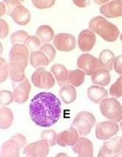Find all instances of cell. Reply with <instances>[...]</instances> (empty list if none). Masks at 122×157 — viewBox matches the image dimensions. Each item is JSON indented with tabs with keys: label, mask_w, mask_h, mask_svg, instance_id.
Masks as SVG:
<instances>
[{
	"label": "cell",
	"mask_w": 122,
	"mask_h": 157,
	"mask_svg": "<svg viewBox=\"0 0 122 157\" xmlns=\"http://www.w3.org/2000/svg\"><path fill=\"white\" fill-rule=\"evenodd\" d=\"M41 140H44L47 141L49 146H54L57 143V134L54 130H45L41 133Z\"/></svg>",
	"instance_id": "cell-31"
},
{
	"label": "cell",
	"mask_w": 122,
	"mask_h": 157,
	"mask_svg": "<svg viewBox=\"0 0 122 157\" xmlns=\"http://www.w3.org/2000/svg\"><path fill=\"white\" fill-rule=\"evenodd\" d=\"M0 119H1V128L7 129L12 125L14 121V114L10 109L6 106H2L0 109Z\"/></svg>",
	"instance_id": "cell-27"
},
{
	"label": "cell",
	"mask_w": 122,
	"mask_h": 157,
	"mask_svg": "<svg viewBox=\"0 0 122 157\" xmlns=\"http://www.w3.org/2000/svg\"><path fill=\"white\" fill-rule=\"evenodd\" d=\"M11 138H12L13 140H16V143L18 144V145H19L21 148H22V147L26 145V143H27V139H26L25 136L22 134H16V135L13 136Z\"/></svg>",
	"instance_id": "cell-39"
},
{
	"label": "cell",
	"mask_w": 122,
	"mask_h": 157,
	"mask_svg": "<svg viewBox=\"0 0 122 157\" xmlns=\"http://www.w3.org/2000/svg\"><path fill=\"white\" fill-rule=\"evenodd\" d=\"M0 60H1V82H3L8 77L9 65H7L6 61L2 57H1Z\"/></svg>",
	"instance_id": "cell-36"
},
{
	"label": "cell",
	"mask_w": 122,
	"mask_h": 157,
	"mask_svg": "<svg viewBox=\"0 0 122 157\" xmlns=\"http://www.w3.org/2000/svg\"><path fill=\"white\" fill-rule=\"evenodd\" d=\"M21 147L16 140H7L2 144L1 147V156H19V150Z\"/></svg>",
	"instance_id": "cell-20"
},
{
	"label": "cell",
	"mask_w": 122,
	"mask_h": 157,
	"mask_svg": "<svg viewBox=\"0 0 122 157\" xmlns=\"http://www.w3.org/2000/svg\"><path fill=\"white\" fill-rule=\"evenodd\" d=\"M121 78H122V74H121Z\"/></svg>",
	"instance_id": "cell-46"
},
{
	"label": "cell",
	"mask_w": 122,
	"mask_h": 157,
	"mask_svg": "<svg viewBox=\"0 0 122 157\" xmlns=\"http://www.w3.org/2000/svg\"><path fill=\"white\" fill-rule=\"evenodd\" d=\"M110 74L108 70L102 68L96 72L91 76V81L93 84L101 86H108L110 83Z\"/></svg>",
	"instance_id": "cell-24"
},
{
	"label": "cell",
	"mask_w": 122,
	"mask_h": 157,
	"mask_svg": "<svg viewBox=\"0 0 122 157\" xmlns=\"http://www.w3.org/2000/svg\"><path fill=\"white\" fill-rule=\"evenodd\" d=\"M100 111L106 118L118 123L122 120V106L115 98H105L100 102Z\"/></svg>",
	"instance_id": "cell-3"
},
{
	"label": "cell",
	"mask_w": 122,
	"mask_h": 157,
	"mask_svg": "<svg viewBox=\"0 0 122 157\" xmlns=\"http://www.w3.org/2000/svg\"><path fill=\"white\" fill-rule=\"evenodd\" d=\"M2 2L4 3V5H5V8H6V13L8 15V16H10L13 10H14L16 7L21 5L20 1H3Z\"/></svg>",
	"instance_id": "cell-37"
},
{
	"label": "cell",
	"mask_w": 122,
	"mask_h": 157,
	"mask_svg": "<svg viewBox=\"0 0 122 157\" xmlns=\"http://www.w3.org/2000/svg\"><path fill=\"white\" fill-rule=\"evenodd\" d=\"M121 38V40L122 41V34H121V38Z\"/></svg>",
	"instance_id": "cell-45"
},
{
	"label": "cell",
	"mask_w": 122,
	"mask_h": 157,
	"mask_svg": "<svg viewBox=\"0 0 122 157\" xmlns=\"http://www.w3.org/2000/svg\"><path fill=\"white\" fill-rule=\"evenodd\" d=\"M122 150V137H116L105 142L99 151V157L115 156Z\"/></svg>",
	"instance_id": "cell-12"
},
{
	"label": "cell",
	"mask_w": 122,
	"mask_h": 157,
	"mask_svg": "<svg viewBox=\"0 0 122 157\" xmlns=\"http://www.w3.org/2000/svg\"><path fill=\"white\" fill-rule=\"evenodd\" d=\"M78 68L82 70L85 75L92 76L100 69L102 68L100 61L94 56L90 54H83L77 59Z\"/></svg>",
	"instance_id": "cell-5"
},
{
	"label": "cell",
	"mask_w": 122,
	"mask_h": 157,
	"mask_svg": "<svg viewBox=\"0 0 122 157\" xmlns=\"http://www.w3.org/2000/svg\"><path fill=\"white\" fill-rule=\"evenodd\" d=\"M40 50L47 56V57L49 59L50 62L53 61L56 55V51L53 46L49 44H44L40 48Z\"/></svg>",
	"instance_id": "cell-34"
},
{
	"label": "cell",
	"mask_w": 122,
	"mask_h": 157,
	"mask_svg": "<svg viewBox=\"0 0 122 157\" xmlns=\"http://www.w3.org/2000/svg\"><path fill=\"white\" fill-rule=\"evenodd\" d=\"M10 16L15 23L21 26L27 25L31 18L30 11L22 5H18L13 10Z\"/></svg>",
	"instance_id": "cell-17"
},
{
	"label": "cell",
	"mask_w": 122,
	"mask_h": 157,
	"mask_svg": "<svg viewBox=\"0 0 122 157\" xmlns=\"http://www.w3.org/2000/svg\"><path fill=\"white\" fill-rule=\"evenodd\" d=\"M30 115L37 126L49 127L59 121L61 115V103L55 95L41 92L31 100Z\"/></svg>",
	"instance_id": "cell-1"
},
{
	"label": "cell",
	"mask_w": 122,
	"mask_h": 157,
	"mask_svg": "<svg viewBox=\"0 0 122 157\" xmlns=\"http://www.w3.org/2000/svg\"><path fill=\"white\" fill-rule=\"evenodd\" d=\"M85 73L80 69L70 71L69 73L68 84H70L74 87H80L85 81Z\"/></svg>",
	"instance_id": "cell-28"
},
{
	"label": "cell",
	"mask_w": 122,
	"mask_h": 157,
	"mask_svg": "<svg viewBox=\"0 0 122 157\" xmlns=\"http://www.w3.org/2000/svg\"><path fill=\"white\" fill-rule=\"evenodd\" d=\"M51 72L57 80V84L61 87L68 84L69 71L64 65L61 64H54L52 66Z\"/></svg>",
	"instance_id": "cell-18"
},
{
	"label": "cell",
	"mask_w": 122,
	"mask_h": 157,
	"mask_svg": "<svg viewBox=\"0 0 122 157\" xmlns=\"http://www.w3.org/2000/svg\"><path fill=\"white\" fill-rule=\"evenodd\" d=\"M49 151V144L46 140H41L27 145L24 150V154L26 156L44 157L48 156Z\"/></svg>",
	"instance_id": "cell-10"
},
{
	"label": "cell",
	"mask_w": 122,
	"mask_h": 157,
	"mask_svg": "<svg viewBox=\"0 0 122 157\" xmlns=\"http://www.w3.org/2000/svg\"><path fill=\"white\" fill-rule=\"evenodd\" d=\"M116 72L121 75L122 74V55H119L116 57L113 65Z\"/></svg>",
	"instance_id": "cell-40"
},
{
	"label": "cell",
	"mask_w": 122,
	"mask_h": 157,
	"mask_svg": "<svg viewBox=\"0 0 122 157\" xmlns=\"http://www.w3.org/2000/svg\"><path fill=\"white\" fill-rule=\"evenodd\" d=\"M119 127L113 121H107L97 123L96 127V136L101 140H109L119 132Z\"/></svg>",
	"instance_id": "cell-7"
},
{
	"label": "cell",
	"mask_w": 122,
	"mask_h": 157,
	"mask_svg": "<svg viewBox=\"0 0 122 157\" xmlns=\"http://www.w3.org/2000/svg\"><path fill=\"white\" fill-rule=\"evenodd\" d=\"M96 123V118L89 112L82 111L79 113L71 123V127L78 132L80 135L87 136Z\"/></svg>",
	"instance_id": "cell-4"
},
{
	"label": "cell",
	"mask_w": 122,
	"mask_h": 157,
	"mask_svg": "<svg viewBox=\"0 0 122 157\" xmlns=\"http://www.w3.org/2000/svg\"><path fill=\"white\" fill-rule=\"evenodd\" d=\"M30 64L33 68H40V67L47 66L50 61L43 52L37 50L36 52H31L30 57Z\"/></svg>",
	"instance_id": "cell-21"
},
{
	"label": "cell",
	"mask_w": 122,
	"mask_h": 157,
	"mask_svg": "<svg viewBox=\"0 0 122 157\" xmlns=\"http://www.w3.org/2000/svg\"><path fill=\"white\" fill-rule=\"evenodd\" d=\"M53 44L58 51L71 52L76 47V39L69 33H59L54 37Z\"/></svg>",
	"instance_id": "cell-11"
},
{
	"label": "cell",
	"mask_w": 122,
	"mask_h": 157,
	"mask_svg": "<svg viewBox=\"0 0 122 157\" xmlns=\"http://www.w3.org/2000/svg\"><path fill=\"white\" fill-rule=\"evenodd\" d=\"M116 57L113 52L109 49H104L101 52L99 55V61L102 65V68L106 69L108 71H111L114 65Z\"/></svg>",
	"instance_id": "cell-25"
},
{
	"label": "cell",
	"mask_w": 122,
	"mask_h": 157,
	"mask_svg": "<svg viewBox=\"0 0 122 157\" xmlns=\"http://www.w3.org/2000/svg\"><path fill=\"white\" fill-rule=\"evenodd\" d=\"M100 13L105 17L114 18L122 16V1L114 0L108 2L101 7Z\"/></svg>",
	"instance_id": "cell-14"
},
{
	"label": "cell",
	"mask_w": 122,
	"mask_h": 157,
	"mask_svg": "<svg viewBox=\"0 0 122 157\" xmlns=\"http://www.w3.org/2000/svg\"><path fill=\"white\" fill-rule=\"evenodd\" d=\"M6 13V8L2 2H1V16H3Z\"/></svg>",
	"instance_id": "cell-42"
},
{
	"label": "cell",
	"mask_w": 122,
	"mask_h": 157,
	"mask_svg": "<svg viewBox=\"0 0 122 157\" xmlns=\"http://www.w3.org/2000/svg\"><path fill=\"white\" fill-rule=\"evenodd\" d=\"M114 156H117V157H122V150L120 151L119 153H118L117 154H116Z\"/></svg>",
	"instance_id": "cell-43"
},
{
	"label": "cell",
	"mask_w": 122,
	"mask_h": 157,
	"mask_svg": "<svg viewBox=\"0 0 122 157\" xmlns=\"http://www.w3.org/2000/svg\"><path fill=\"white\" fill-rule=\"evenodd\" d=\"M32 82L35 87L40 89H51L55 82L53 76L44 68H38L32 75Z\"/></svg>",
	"instance_id": "cell-6"
},
{
	"label": "cell",
	"mask_w": 122,
	"mask_h": 157,
	"mask_svg": "<svg viewBox=\"0 0 122 157\" xmlns=\"http://www.w3.org/2000/svg\"><path fill=\"white\" fill-rule=\"evenodd\" d=\"M35 36L41 43H46L51 41L54 38V33L53 29L49 26L42 25L37 29Z\"/></svg>",
	"instance_id": "cell-26"
},
{
	"label": "cell",
	"mask_w": 122,
	"mask_h": 157,
	"mask_svg": "<svg viewBox=\"0 0 122 157\" xmlns=\"http://www.w3.org/2000/svg\"><path fill=\"white\" fill-rule=\"evenodd\" d=\"M120 127H121V129L122 130V121L121 122V123H120Z\"/></svg>",
	"instance_id": "cell-44"
},
{
	"label": "cell",
	"mask_w": 122,
	"mask_h": 157,
	"mask_svg": "<svg viewBox=\"0 0 122 157\" xmlns=\"http://www.w3.org/2000/svg\"><path fill=\"white\" fill-rule=\"evenodd\" d=\"M79 133L75 128L70 127L67 129L59 133L57 135V143L61 147L73 146L76 144L79 139Z\"/></svg>",
	"instance_id": "cell-16"
},
{
	"label": "cell",
	"mask_w": 122,
	"mask_h": 157,
	"mask_svg": "<svg viewBox=\"0 0 122 157\" xmlns=\"http://www.w3.org/2000/svg\"><path fill=\"white\" fill-rule=\"evenodd\" d=\"M0 96H1L2 106L9 105V104L13 102V101L14 99V93H12L8 90H2Z\"/></svg>",
	"instance_id": "cell-33"
},
{
	"label": "cell",
	"mask_w": 122,
	"mask_h": 157,
	"mask_svg": "<svg viewBox=\"0 0 122 157\" xmlns=\"http://www.w3.org/2000/svg\"><path fill=\"white\" fill-rule=\"evenodd\" d=\"M74 5L80 7H87L90 4L89 1H74Z\"/></svg>",
	"instance_id": "cell-41"
},
{
	"label": "cell",
	"mask_w": 122,
	"mask_h": 157,
	"mask_svg": "<svg viewBox=\"0 0 122 157\" xmlns=\"http://www.w3.org/2000/svg\"><path fill=\"white\" fill-rule=\"evenodd\" d=\"M28 57L29 49L24 44L14 45L9 52V59L10 63L22 65L24 68L27 66Z\"/></svg>",
	"instance_id": "cell-8"
},
{
	"label": "cell",
	"mask_w": 122,
	"mask_h": 157,
	"mask_svg": "<svg viewBox=\"0 0 122 157\" xmlns=\"http://www.w3.org/2000/svg\"><path fill=\"white\" fill-rule=\"evenodd\" d=\"M24 68L22 65L16 63H10L9 64V76L13 82H20L25 78Z\"/></svg>",
	"instance_id": "cell-22"
},
{
	"label": "cell",
	"mask_w": 122,
	"mask_h": 157,
	"mask_svg": "<svg viewBox=\"0 0 122 157\" xmlns=\"http://www.w3.org/2000/svg\"><path fill=\"white\" fill-rule=\"evenodd\" d=\"M28 36L29 35L27 32L24 30L16 31L10 35V42L13 45L23 44Z\"/></svg>",
	"instance_id": "cell-30"
},
{
	"label": "cell",
	"mask_w": 122,
	"mask_h": 157,
	"mask_svg": "<svg viewBox=\"0 0 122 157\" xmlns=\"http://www.w3.org/2000/svg\"><path fill=\"white\" fill-rule=\"evenodd\" d=\"M88 26L93 33L99 35L108 42H114L119 35V29L115 24L110 23L101 16L92 18Z\"/></svg>",
	"instance_id": "cell-2"
},
{
	"label": "cell",
	"mask_w": 122,
	"mask_h": 157,
	"mask_svg": "<svg viewBox=\"0 0 122 157\" xmlns=\"http://www.w3.org/2000/svg\"><path fill=\"white\" fill-rule=\"evenodd\" d=\"M96 41V35L90 29H84L78 36V46L82 52H90L93 48Z\"/></svg>",
	"instance_id": "cell-15"
},
{
	"label": "cell",
	"mask_w": 122,
	"mask_h": 157,
	"mask_svg": "<svg viewBox=\"0 0 122 157\" xmlns=\"http://www.w3.org/2000/svg\"><path fill=\"white\" fill-rule=\"evenodd\" d=\"M59 94L63 102L66 104L74 102L77 98V91L75 90V87L70 84H66L61 87Z\"/></svg>",
	"instance_id": "cell-23"
},
{
	"label": "cell",
	"mask_w": 122,
	"mask_h": 157,
	"mask_svg": "<svg viewBox=\"0 0 122 157\" xmlns=\"http://www.w3.org/2000/svg\"><path fill=\"white\" fill-rule=\"evenodd\" d=\"M74 153L80 157H92L93 156V143L85 137H80L76 144L72 146Z\"/></svg>",
	"instance_id": "cell-13"
},
{
	"label": "cell",
	"mask_w": 122,
	"mask_h": 157,
	"mask_svg": "<svg viewBox=\"0 0 122 157\" xmlns=\"http://www.w3.org/2000/svg\"><path fill=\"white\" fill-rule=\"evenodd\" d=\"M0 23H1V38H5L9 33V27L8 24L5 20L1 18L0 19Z\"/></svg>",
	"instance_id": "cell-38"
},
{
	"label": "cell",
	"mask_w": 122,
	"mask_h": 157,
	"mask_svg": "<svg viewBox=\"0 0 122 157\" xmlns=\"http://www.w3.org/2000/svg\"><path fill=\"white\" fill-rule=\"evenodd\" d=\"M110 96L120 98L122 96V78L121 76L118 78L115 83H113L110 87Z\"/></svg>",
	"instance_id": "cell-32"
},
{
	"label": "cell",
	"mask_w": 122,
	"mask_h": 157,
	"mask_svg": "<svg viewBox=\"0 0 122 157\" xmlns=\"http://www.w3.org/2000/svg\"><path fill=\"white\" fill-rule=\"evenodd\" d=\"M41 40L37 38L36 36H32V35H29L24 41V45L27 46L29 51L31 52H34L37 51L41 46Z\"/></svg>",
	"instance_id": "cell-29"
},
{
	"label": "cell",
	"mask_w": 122,
	"mask_h": 157,
	"mask_svg": "<svg viewBox=\"0 0 122 157\" xmlns=\"http://www.w3.org/2000/svg\"><path fill=\"white\" fill-rule=\"evenodd\" d=\"M13 87L15 101L20 104L27 102L31 90V85L28 78H25L20 82H13Z\"/></svg>",
	"instance_id": "cell-9"
},
{
	"label": "cell",
	"mask_w": 122,
	"mask_h": 157,
	"mask_svg": "<svg viewBox=\"0 0 122 157\" xmlns=\"http://www.w3.org/2000/svg\"><path fill=\"white\" fill-rule=\"evenodd\" d=\"M33 5L37 9H47L53 6L55 3L54 0H33Z\"/></svg>",
	"instance_id": "cell-35"
},
{
	"label": "cell",
	"mask_w": 122,
	"mask_h": 157,
	"mask_svg": "<svg viewBox=\"0 0 122 157\" xmlns=\"http://www.w3.org/2000/svg\"><path fill=\"white\" fill-rule=\"evenodd\" d=\"M87 95L92 102L99 104L108 96V90L99 85H93L88 89Z\"/></svg>",
	"instance_id": "cell-19"
}]
</instances>
